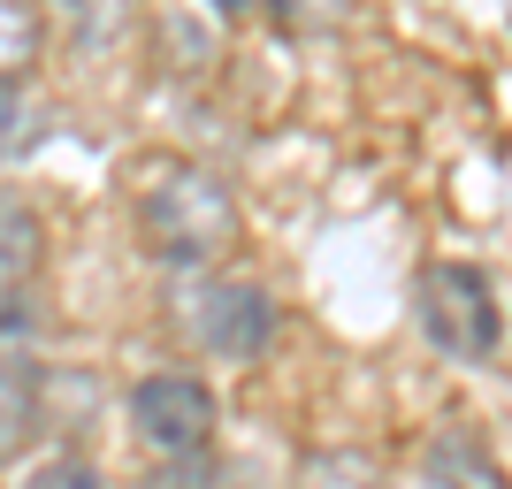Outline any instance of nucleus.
<instances>
[{
	"mask_svg": "<svg viewBox=\"0 0 512 489\" xmlns=\"http://www.w3.org/2000/svg\"><path fill=\"white\" fill-rule=\"evenodd\" d=\"M138 237L161 268H214L245 237V214L237 192L207 169H169L153 176V192L138 199Z\"/></svg>",
	"mask_w": 512,
	"mask_h": 489,
	"instance_id": "1",
	"label": "nucleus"
},
{
	"mask_svg": "<svg viewBox=\"0 0 512 489\" xmlns=\"http://www.w3.org/2000/svg\"><path fill=\"white\" fill-rule=\"evenodd\" d=\"M413 314H421V337L444 352V360H497V283L482 268H459V260H436L413 283Z\"/></svg>",
	"mask_w": 512,
	"mask_h": 489,
	"instance_id": "2",
	"label": "nucleus"
},
{
	"mask_svg": "<svg viewBox=\"0 0 512 489\" xmlns=\"http://www.w3.org/2000/svg\"><path fill=\"white\" fill-rule=\"evenodd\" d=\"M130 428H138V444L161 451V459H199L214 436V390L199 375H146V383L130 390Z\"/></svg>",
	"mask_w": 512,
	"mask_h": 489,
	"instance_id": "3",
	"label": "nucleus"
},
{
	"mask_svg": "<svg viewBox=\"0 0 512 489\" xmlns=\"http://www.w3.org/2000/svg\"><path fill=\"white\" fill-rule=\"evenodd\" d=\"M192 321H199V337H207V352H222V360H260L268 337H276V298L260 291V283L222 276V283L199 291Z\"/></svg>",
	"mask_w": 512,
	"mask_h": 489,
	"instance_id": "4",
	"label": "nucleus"
},
{
	"mask_svg": "<svg viewBox=\"0 0 512 489\" xmlns=\"http://www.w3.org/2000/svg\"><path fill=\"white\" fill-rule=\"evenodd\" d=\"M39 260H46V222L31 199L16 192H0V298L23 291V283L39 276Z\"/></svg>",
	"mask_w": 512,
	"mask_h": 489,
	"instance_id": "5",
	"label": "nucleus"
},
{
	"mask_svg": "<svg viewBox=\"0 0 512 489\" xmlns=\"http://www.w3.org/2000/svg\"><path fill=\"white\" fill-rule=\"evenodd\" d=\"M428 489H505V467L474 444L467 428H444L428 451Z\"/></svg>",
	"mask_w": 512,
	"mask_h": 489,
	"instance_id": "6",
	"label": "nucleus"
},
{
	"mask_svg": "<svg viewBox=\"0 0 512 489\" xmlns=\"http://www.w3.org/2000/svg\"><path fill=\"white\" fill-rule=\"evenodd\" d=\"M46 100L31 85H0V161H16V153H31L46 138Z\"/></svg>",
	"mask_w": 512,
	"mask_h": 489,
	"instance_id": "7",
	"label": "nucleus"
},
{
	"mask_svg": "<svg viewBox=\"0 0 512 489\" xmlns=\"http://www.w3.org/2000/svg\"><path fill=\"white\" fill-rule=\"evenodd\" d=\"M39 39H46L39 8H16V0H0V85H23V69L39 62Z\"/></svg>",
	"mask_w": 512,
	"mask_h": 489,
	"instance_id": "8",
	"label": "nucleus"
},
{
	"mask_svg": "<svg viewBox=\"0 0 512 489\" xmlns=\"http://www.w3.org/2000/svg\"><path fill=\"white\" fill-rule=\"evenodd\" d=\"M31 421H39V383H31L16 360H0V459L31 436Z\"/></svg>",
	"mask_w": 512,
	"mask_h": 489,
	"instance_id": "9",
	"label": "nucleus"
},
{
	"mask_svg": "<svg viewBox=\"0 0 512 489\" xmlns=\"http://www.w3.org/2000/svg\"><path fill=\"white\" fill-rule=\"evenodd\" d=\"M23 489H107V474L92 467V459H46Z\"/></svg>",
	"mask_w": 512,
	"mask_h": 489,
	"instance_id": "10",
	"label": "nucleus"
},
{
	"mask_svg": "<svg viewBox=\"0 0 512 489\" xmlns=\"http://www.w3.org/2000/svg\"><path fill=\"white\" fill-rule=\"evenodd\" d=\"M153 489H214V474L199 467V459H176V474H161Z\"/></svg>",
	"mask_w": 512,
	"mask_h": 489,
	"instance_id": "11",
	"label": "nucleus"
}]
</instances>
